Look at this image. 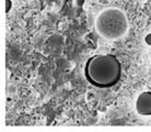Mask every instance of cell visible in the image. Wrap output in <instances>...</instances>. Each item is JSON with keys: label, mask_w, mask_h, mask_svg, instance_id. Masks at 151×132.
<instances>
[{"label": "cell", "mask_w": 151, "mask_h": 132, "mask_svg": "<svg viewBox=\"0 0 151 132\" xmlns=\"http://www.w3.org/2000/svg\"><path fill=\"white\" fill-rule=\"evenodd\" d=\"M84 76L94 87L103 89L113 87L122 77L121 62L112 54L93 55L86 63Z\"/></svg>", "instance_id": "obj_1"}, {"label": "cell", "mask_w": 151, "mask_h": 132, "mask_svg": "<svg viewBox=\"0 0 151 132\" xmlns=\"http://www.w3.org/2000/svg\"><path fill=\"white\" fill-rule=\"evenodd\" d=\"M95 30L105 40L123 38L128 31V19L118 8H107L99 13L95 20Z\"/></svg>", "instance_id": "obj_2"}, {"label": "cell", "mask_w": 151, "mask_h": 132, "mask_svg": "<svg viewBox=\"0 0 151 132\" xmlns=\"http://www.w3.org/2000/svg\"><path fill=\"white\" fill-rule=\"evenodd\" d=\"M136 110L141 116H151V91H144L138 96Z\"/></svg>", "instance_id": "obj_3"}, {"label": "cell", "mask_w": 151, "mask_h": 132, "mask_svg": "<svg viewBox=\"0 0 151 132\" xmlns=\"http://www.w3.org/2000/svg\"><path fill=\"white\" fill-rule=\"evenodd\" d=\"M12 8V1L11 0H6V12H9Z\"/></svg>", "instance_id": "obj_4"}, {"label": "cell", "mask_w": 151, "mask_h": 132, "mask_svg": "<svg viewBox=\"0 0 151 132\" xmlns=\"http://www.w3.org/2000/svg\"><path fill=\"white\" fill-rule=\"evenodd\" d=\"M145 43L148 44V45H151V33H148L145 36Z\"/></svg>", "instance_id": "obj_5"}, {"label": "cell", "mask_w": 151, "mask_h": 132, "mask_svg": "<svg viewBox=\"0 0 151 132\" xmlns=\"http://www.w3.org/2000/svg\"><path fill=\"white\" fill-rule=\"evenodd\" d=\"M86 2V0H76V4L78 6V7H82L83 4Z\"/></svg>", "instance_id": "obj_6"}]
</instances>
